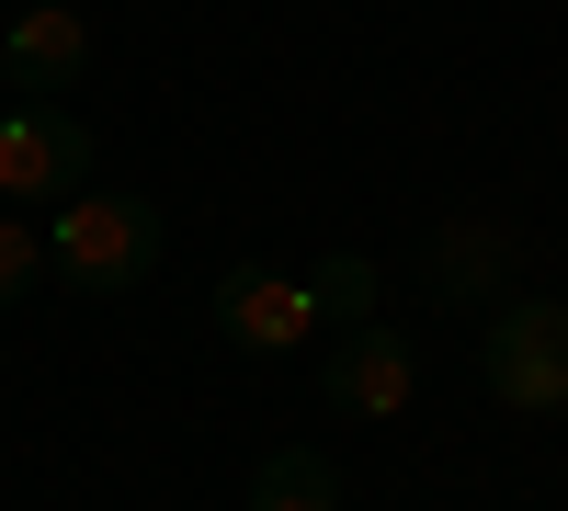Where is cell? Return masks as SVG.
Returning a JSON list of instances; mask_svg holds the SVG:
<instances>
[{
    "label": "cell",
    "instance_id": "1",
    "mask_svg": "<svg viewBox=\"0 0 568 511\" xmlns=\"http://www.w3.org/2000/svg\"><path fill=\"white\" fill-rule=\"evenodd\" d=\"M45 273L80 296H125L160 273V205L149 194H69L45 227Z\"/></svg>",
    "mask_w": 568,
    "mask_h": 511
},
{
    "label": "cell",
    "instance_id": "2",
    "mask_svg": "<svg viewBox=\"0 0 568 511\" xmlns=\"http://www.w3.org/2000/svg\"><path fill=\"white\" fill-rule=\"evenodd\" d=\"M478 376L500 409H568V307L557 296H524V307H500L489 318V341H478Z\"/></svg>",
    "mask_w": 568,
    "mask_h": 511
},
{
    "label": "cell",
    "instance_id": "3",
    "mask_svg": "<svg viewBox=\"0 0 568 511\" xmlns=\"http://www.w3.org/2000/svg\"><path fill=\"white\" fill-rule=\"evenodd\" d=\"M216 330L240 341V352H307L329 318L307 296V273H284V262H227L216 273Z\"/></svg>",
    "mask_w": 568,
    "mask_h": 511
},
{
    "label": "cell",
    "instance_id": "4",
    "mask_svg": "<svg viewBox=\"0 0 568 511\" xmlns=\"http://www.w3.org/2000/svg\"><path fill=\"white\" fill-rule=\"evenodd\" d=\"M318 398L342 409V421H398V409L420 398V352L387 330V318H364V330H342L318 352Z\"/></svg>",
    "mask_w": 568,
    "mask_h": 511
},
{
    "label": "cell",
    "instance_id": "5",
    "mask_svg": "<svg viewBox=\"0 0 568 511\" xmlns=\"http://www.w3.org/2000/svg\"><path fill=\"white\" fill-rule=\"evenodd\" d=\"M80 171H91V125L80 114H58V103L0 114V194L12 205H69Z\"/></svg>",
    "mask_w": 568,
    "mask_h": 511
},
{
    "label": "cell",
    "instance_id": "6",
    "mask_svg": "<svg viewBox=\"0 0 568 511\" xmlns=\"http://www.w3.org/2000/svg\"><path fill=\"white\" fill-rule=\"evenodd\" d=\"M0 80H23V103H58L69 80H91V23L69 0H23L0 23Z\"/></svg>",
    "mask_w": 568,
    "mask_h": 511
},
{
    "label": "cell",
    "instance_id": "7",
    "mask_svg": "<svg viewBox=\"0 0 568 511\" xmlns=\"http://www.w3.org/2000/svg\"><path fill=\"white\" fill-rule=\"evenodd\" d=\"M500 273H511V239H500V227H444V239H433V296H444V307H478Z\"/></svg>",
    "mask_w": 568,
    "mask_h": 511
},
{
    "label": "cell",
    "instance_id": "8",
    "mask_svg": "<svg viewBox=\"0 0 568 511\" xmlns=\"http://www.w3.org/2000/svg\"><path fill=\"white\" fill-rule=\"evenodd\" d=\"M251 511H342V467H329L318 443H284V454H262Z\"/></svg>",
    "mask_w": 568,
    "mask_h": 511
},
{
    "label": "cell",
    "instance_id": "9",
    "mask_svg": "<svg viewBox=\"0 0 568 511\" xmlns=\"http://www.w3.org/2000/svg\"><path fill=\"white\" fill-rule=\"evenodd\" d=\"M307 296H318L329 330H364V318H375V262L364 251H318L307 262Z\"/></svg>",
    "mask_w": 568,
    "mask_h": 511
},
{
    "label": "cell",
    "instance_id": "10",
    "mask_svg": "<svg viewBox=\"0 0 568 511\" xmlns=\"http://www.w3.org/2000/svg\"><path fill=\"white\" fill-rule=\"evenodd\" d=\"M34 273H45V239H34L23 216H0V307H12V296L34 285Z\"/></svg>",
    "mask_w": 568,
    "mask_h": 511
}]
</instances>
